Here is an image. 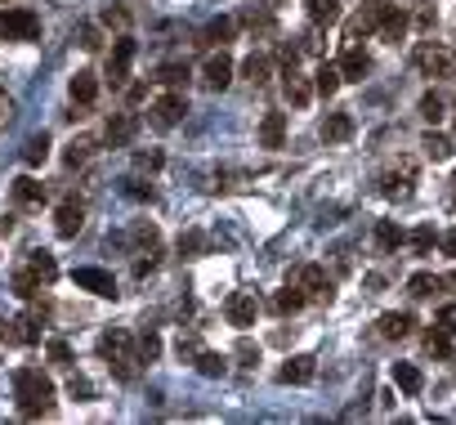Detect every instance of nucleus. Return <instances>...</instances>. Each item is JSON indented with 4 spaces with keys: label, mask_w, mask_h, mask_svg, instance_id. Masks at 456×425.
<instances>
[{
    "label": "nucleus",
    "mask_w": 456,
    "mask_h": 425,
    "mask_svg": "<svg viewBox=\"0 0 456 425\" xmlns=\"http://www.w3.org/2000/svg\"><path fill=\"white\" fill-rule=\"evenodd\" d=\"M134 161H139L143 170H157V166H161V152H139Z\"/></svg>",
    "instance_id": "obj_42"
},
{
    "label": "nucleus",
    "mask_w": 456,
    "mask_h": 425,
    "mask_svg": "<svg viewBox=\"0 0 456 425\" xmlns=\"http://www.w3.org/2000/svg\"><path fill=\"white\" fill-rule=\"evenodd\" d=\"M130 135H134V117H117V121H108V143H130Z\"/></svg>",
    "instance_id": "obj_29"
},
{
    "label": "nucleus",
    "mask_w": 456,
    "mask_h": 425,
    "mask_svg": "<svg viewBox=\"0 0 456 425\" xmlns=\"http://www.w3.org/2000/svg\"><path fill=\"white\" fill-rule=\"evenodd\" d=\"M238 358H247V367H256V363H251V358H256V349H251V345H247V340H242V345H238Z\"/></svg>",
    "instance_id": "obj_46"
},
{
    "label": "nucleus",
    "mask_w": 456,
    "mask_h": 425,
    "mask_svg": "<svg viewBox=\"0 0 456 425\" xmlns=\"http://www.w3.org/2000/svg\"><path fill=\"white\" fill-rule=\"evenodd\" d=\"M10 121H14V99L0 90V126H10Z\"/></svg>",
    "instance_id": "obj_40"
},
{
    "label": "nucleus",
    "mask_w": 456,
    "mask_h": 425,
    "mask_svg": "<svg viewBox=\"0 0 456 425\" xmlns=\"http://www.w3.org/2000/svg\"><path fill=\"white\" fill-rule=\"evenodd\" d=\"M287 287H296L305 300H331V278L318 265H296L291 278H287Z\"/></svg>",
    "instance_id": "obj_5"
},
{
    "label": "nucleus",
    "mask_w": 456,
    "mask_h": 425,
    "mask_svg": "<svg viewBox=\"0 0 456 425\" xmlns=\"http://www.w3.org/2000/svg\"><path fill=\"white\" fill-rule=\"evenodd\" d=\"M452 282H456V278H452Z\"/></svg>",
    "instance_id": "obj_50"
},
{
    "label": "nucleus",
    "mask_w": 456,
    "mask_h": 425,
    "mask_svg": "<svg viewBox=\"0 0 456 425\" xmlns=\"http://www.w3.org/2000/svg\"><path fill=\"white\" fill-rule=\"evenodd\" d=\"M81 225H86V201H72V197H68V201L59 206V225H54V229H59V238H77Z\"/></svg>",
    "instance_id": "obj_12"
},
{
    "label": "nucleus",
    "mask_w": 456,
    "mask_h": 425,
    "mask_svg": "<svg viewBox=\"0 0 456 425\" xmlns=\"http://www.w3.org/2000/svg\"><path fill=\"white\" fill-rule=\"evenodd\" d=\"M50 358H54V363H68L72 354H68V345H59V340H54V345H50Z\"/></svg>",
    "instance_id": "obj_44"
},
{
    "label": "nucleus",
    "mask_w": 456,
    "mask_h": 425,
    "mask_svg": "<svg viewBox=\"0 0 456 425\" xmlns=\"http://www.w3.org/2000/svg\"><path fill=\"white\" fill-rule=\"evenodd\" d=\"M411 63H416V72L429 77V81H447V77H456V50L434 45V41H420L416 54H411Z\"/></svg>",
    "instance_id": "obj_4"
},
{
    "label": "nucleus",
    "mask_w": 456,
    "mask_h": 425,
    "mask_svg": "<svg viewBox=\"0 0 456 425\" xmlns=\"http://www.w3.org/2000/svg\"><path fill=\"white\" fill-rule=\"evenodd\" d=\"M411 184H416V161H411V157H403L394 170L380 175V192H385V197H407Z\"/></svg>",
    "instance_id": "obj_8"
},
{
    "label": "nucleus",
    "mask_w": 456,
    "mask_h": 425,
    "mask_svg": "<svg viewBox=\"0 0 456 425\" xmlns=\"http://www.w3.org/2000/svg\"><path fill=\"white\" fill-rule=\"evenodd\" d=\"M72 278H77V287H86V291H94V296H103V300L117 296V282H112V274H103V269H77Z\"/></svg>",
    "instance_id": "obj_14"
},
{
    "label": "nucleus",
    "mask_w": 456,
    "mask_h": 425,
    "mask_svg": "<svg viewBox=\"0 0 456 425\" xmlns=\"http://www.w3.org/2000/svg\"><path fill=\"white\" fill-rule=\"evenodd\" d=\"M72 394H81V398H94V385H90V380H81V376H72Z\"/></svg>",
    "instance_id": "obj_43"
},
{
    "label": "nucleus",
    "mask_w": 456,
    "mask_h": 425,
    "mask_svg": "<svg viewBox=\"0 0 456 425\" xmlns=\"http://www.w3.org/2000/svg\"><path fill=\"white\" fill-rule=\"evenodd\" d=\"M407 32V14L403 10H394V5H385V19H380V41H398Z\"/></svg>",
    "instance_id": "obj_23"
},
{
    "label": "nucleus",
    "mask_w": 456,
    "mask_h": 425,
    "mask_svg": "<svg viewBox=\"0 0 456 425\" xmlns=\"http://www.w3.org/2000/svg\"><path fill=\"white\" fill-rule=\"evenodd\" d=\"M228 81H233V59L219 50V54H210V59L201 63V86H206V90H224Z\"/></svg>",
    "instance_id": "obj_11"
},
{
    "label": "nucleus",
    "mask_w": 456,
    "mask_h": 425,
    "mask_svg": "<svg viewBox=\"0 0 456 425\" xmlns=\"http://www.w3.org/2000/svg\"><path fill=\"white\" fill-rule=\"evenodd\" d=\"M130 59H134V41L121 37L117 50H112V59H108V77H112V86H121V81L130 77Z\"/></svg>",
    "instance_id": "obj_15"
},
{
    "label": "nucleus",
    "mask_w": 456,
    "mask_h": 425,
    "mask_svg": "<svg viewBox=\"0 0 456 425\" xmlns=\"http://www.w3.org/2000/svg\"><path fill=\"white\" fill-rule=\"evenodd\" d=\"M376 242L389 251V247H398V242H403V233H398L394 225H380V229H376Z\"/></svg>",
    "instance_id": "obj_38"
},
{
    "label": "nucleus",
    "mask_w": 456,
    "mask_h": 425,
    "mask_svg": "<svg viewBox=\"0 0 456 425\" xmlns=\"http://www.w3.org/2000/svg\"><path fill=\"white\" fill-rule=\"evenodd\" d=\"M179 77H188V68H175V63H166V68L157 72V81H179Z\"/></svg>",
    "instance_id": "obj_41"
},
{
    "label": "nucleus",
    "mask_w": 456,
    "mask_h": 425,
    "mask_svg": "<svg viewBox=\"0 0 456 425\" xmlns=\"http://www.w3.org/2000/svg\"><path fill=\"white\" fill-rule=\"evenodd\" d=\"M452 206H456V175H452Z\"/></svg>",
    "instance_id": "obj_48"
},
{
    "label": "nucleus",
    "mask_w": 456,
    "mask_h": 425,
    "mask_svg": "<svg viewBox=\"0 0 456 425\" xmlns=\"http://www.w3.org/2000/svg\"><path fill=\"white\" fill-rule=\"evenodd\" d=\"M443 251H447V256H456V233H447V238H443Z\"/></svg>",
    "instance_id": "obj_47"
},
{
    "label": "nucleus",
    "mask_w": 456,
    "mask_h": 425,
    "mask_svg": "<svg viewBox=\"0 0 456 425\" xmlns=\"http://www.w3.org/2000/svg\"><path fill=\"white\" fill-rule=\"evenodd\" d=\"M282 135H287V117L282 112H269L265 126H260V143L265 148H282Z\"/></svg>",
    "instance_id": "obj_22"
},
{
    "label": "nucleus",
    "mask_w": 456,
    "mask_h": 425,
    "mask_svg": "<svg viewBox=\"0 0 456 425\" xmlns=\"http://www.w3.org/2000/svg\"><path fill=\"white\" fill-rule=\"evenodd\" d=\"M5 336H10V327H5V323H0V340H5Z\"/></svg>",
    "instance_id": "obj_49"
},
{
    "label": "nucleus",
    "mask_w": 456,
    "mask_h": 425,
    "mask_svg": "<svg viewBox=\"0 0 456 425\" xmlns=\"http://www.w3.org/2000/svg\"><path fill=\"white\" fill-rule=\"evenodd\" d=\"M411 314H385L380 323H376V331H380V340H403V336H411Z\"/></svg>",
    "instance_id": "obj_18"
},
{
    "label": "nucleus",
    "mask_w": 456,
    "mask_h": 425,
    "mask_svg": "<svg viewBox=\"0 0 456 425\" xmlns=\"http://www.w3.org/2000/svg\"><path fill=\"white\" fill-rule=\"evenodd\" d=\"M197 372H201V376H224L228 363H224L219 354H197Z\"/></svg>",
    "instance_id": "obj_33"
},
{
    "label": "nucleus",
    "mask_w": 456,
    "mask_h": 425,
    "mask_svg": "<svg viewBox=\"0 0 456 425\" xmlns=\"http://www.w3.org/2000/svg\"><path fill=\"white\" fill-rule=\"evenodd\" d=\"M434 327H438V331H447V336H456V305H447V309H438V318H434Z\"/></svg>",
    "instance_id": "obj_36"
},
{
    "label": "nucleus",
    "mask_w": 456,
    "mask_h": 425,
    "mask_svg": "<svg viewBox=\"0 0 456 425\" xmlns=\"http://www.w3.org/2000/svg\"><path fill=\"white\" fill-rule=\"evenodd\" d=\"M228 37H233V19H219L206 28V41H228Z\"/></svg>",
    "instance_id": "obj_37"
},
{
    "label": "nucleus",
    "mask_w": 456,
    "mask_h": 425,
    "mask_svg": "<svg viewBox=\"0 0 456 425\" xmlns=\"http://www.w3.org/2000/svg\"><path fill=\"white\" fill-rule=\"evenodd\" d=\"M420 117H425V121H443V99H438V94H425V99H420Z\"/></svg>",
    "instance_id": "obj_34"
},
{
    "label": "nucleus",
    "mask_w": 456,
    "mask_h": 425,
    "mask_svg": "<svg viewBox=\"0 0 456 425\" xmlns=\"http://www.w3.org/2000/svg\"><path fill=\"white\" fill-rule=\"evenodd\" d=\"M420 148H425L434 161H447V157H452V139H443V135H434V130L425 135V143H420Z\"/></svg>",
    "instance_id": "obj_30"
},
{
    "label": "nucleus",
    "mask_w": 456,
    "mask_h": 425,
    "mask_svg": "<svg viewBox=\"0 0 456 425\" xmlns=\"http://www.w3.org/2000/svg\"><path fill=\"white\" fill-rule=\"evenodd\" d=\"M349 135H354V117H349V112H331V117L322 121V139H327V143H345Z\"/></svg>",
    "instance_id": "obj_21"
},
{
    "label": "nucleus",
    "mask_w": 456,
    "mask_h": 425,
    "mask_svg": "<svg viewBox=\"0 0 456 425\" xmlns=\"http://www.w3.org/2000/svg\"><path fill=\"white\" fill-rule=\"evenodd\" d=\"M45 157H50V139H45V135H37V139L28 143V152H23V161H28V166H41Z\"/></svg>",
    "instance_id": "obj_32"
},
{
    "label": "nucleus",
    "mask_w": 456,
    "mask_h": 425,
    "mask_svg": "<svg viewBox=\"0 0 456 425\" xmlns=\"http://www.w3.org/2000/svg\"><path fill=\"white\" fill-rule=\"evenodd\" d=\"M242 72H247V81H251V86H265V81H269V59H265V54H251Z\"/></svg>",
    "instance_id": "obj_28"
},
{
    "label": "nucleus",
    "mask_w": 456,
    "mask_h": 425,
    "mask_svg": "<svg viewBox=\"0 0 456 425\" xmlns=\"http://www.w3.org/2000/svg\"><path fill=\"white\" fill-rule=\"evenodd\" d=\"M278 380H287V385H309V380H314V358H309V354L287 358L282 372H278Z\"/></svg>",
    "instance_id": "obj_16"
},
{
    "label": "nucleus",
    "mask_w": 456,
    "mask_h": 425,
    "mask_svg": "<svg viewBox=\"0 0 456 425\" xmlns=\"http://www.w3.org/2000/svg\"><path fill=\"white\" fill-rule=\"evenodd\" d=\"M394 385H398L403 394H420L425 380H420V372H416L411 363H398V367H394Z\"/></svg>",
    "instance_id": "obj_26"
},
{
    "label": "nucleus",
    "mask_w": 456,
    "mask_h": 425,
    "mask_svg": "<svg viewBox=\"0 0 456 425\" xmlns=\"http://www.w3.org/2000/svg\"><path fill=\"white\" fill-rule=\"evenodd\" d=\"M340 72H345V81H362V77L371 72V59H367V50L349 45V50L340 54Z\"/></svg>",
    "instance_id": "obj_17"
},
{
    "label": "nucleus",
    "mask_w": 456,
    "mask_h": 425,
    "mask_svg": "<svg viewBox=\"0 0 456 425\" xmlns=\"http://www.w3.org/2000/svg\"><path fill=\"white\" fill-rule=\"evenodd\" d=\"M183 112H188V99H183L179 90H170V94L152 99V108H148V126H152V130H175V126L183 121Z\"/></svg>",
    "instance_id": "obj_7"
},
{
    "label": "nucleus",
    "mask_w": 456,
    "mask_h": 425,
    "mask_svg": "<svg viewBox=\"0 0 456 425\" xmlns=\"http://www.w3.org/2000/svg\"><path fill=\"white\" fill-rule=\"evenodd\" d=\"M340 81H345L340 63H322V68H318V81H314V86H318V94H322V99H331V94L340 90Z\"/></svg>",
    "instance_id": "obj_24"
},
{
    "label": "nucleus",
    "mask_w": 456,
    "mask_h": 425,
    "mask_svg": "<svg viewBox=\"0 0 456 425\" xmlns=\"http://www.w3.org/2000/svg\"><path fill=\"white\" fill-rule=\"evenodd\" d=\"M380 19H385V5H380V0H371L367 10H358V14L349 19V28H345V41H362V37L380 32Z\"/></svg>",
    "instance_id": "obj_9"
},
{
    "label": "nucleus",
    "mask_w": 456,
    "mask_h": 425,
    "mask_svg": "<svg viewBox=\"0 0 456 425\" xmlns=\"http://www.w3.org/2000/svg\"><path fill=\"white\" fill-rule=\"evenodd\" d=\"M305 305H309V300H305L296 287H287V291L273 296V314H296V309H305Z\"/></svg>",
    "instance_id": "obj_27"
},
{
    "label": "nucleus",
    "mask_w": 456,
    "mask_h": 425,
    "mask_svg": "<svg viewBox=\"0 0 456 425\" xmlns=\"http://www.w3.org/2000/svg\"><path fill=\"white\" fill-rule=\"evenodd\" d=\"M305 10H309L314 28H331L340 19V0H305Z\"/></svg>",
    "instance_id": "obj_19"
},
{
    "label": "nucleus",
    "mask_w": 456,
    "mask_h": 425,
    "mask_svg": "<svg viewBox=\"0 0 456 425\" xmlns=\"http://www.w3.org/2000/svg\"><path fill=\"white\" fill-rule=\"evenodd\" d=\"M14 201H19V206H41V201H45V188H41L32 175H23V179L14 184Z\"/></svg>",
    "instance_id": "obj_25"
},
{
    "label": "nucleus",
    "mask_w": 456,
    "mask_h": 425,
    "mask_svg": "<svg viewBox=\"0 0 456 425\" xmlns=\"http://www.w3.org/2000/svg\"><path fill=\"white\" fill-rule=\"evenodd\" d=\"M407 291H411V296H434V291H443V278H429V274H416V278L407 282Z\"/></svg>",
    "instance_id": "obj_31"
},
{
    "label": "nucleus",
    "mask_w": 456,
    "mask_h": 425,
    "mask_svg": "<svg viewBox=\"0 0 456 425\" xmlns=\"http://www.w3.org/2000/svg\"><path fill=\"white\" fill-rule=\"evenodd\" d=\"M90 139H72V148H68V166H81V161H90Z\"/></svg>",
    "instance_id": "obj_35"
},
{
    "label": "nucleus",
    "mask_w": 456,
    "mask_h": 425,
    "mask_svg": "<svg viewBox=\"0 0 456 425\" xmlns=\"http://www.w3.org/2000/svg\"><path fill=\"white\" fill-rule=\"evenodd\" d=\"M41 19L32 10H0V41H37Z\"/></svg>",
    "instance_id": "obj_6"
},
{
    "label": "nucleus",
    "mask_w": 456,
    "mask_h": 425,
    "mask_svg": "<svg viewBox=\"0 0 456 425\" xmlns=\"http://www.w3.org/2000/svg\"><path fill=\"white\" fill-rule=\"evenodd\" d=\"M411 242H416V251H425V247H429V242H434V233H429V229H420V233H416V238H411Z\"/></svg>",
    "instance_id": "obj_45"
},
{
    "label": "nucleus",
    "mask_w": 456,
    "mask_h": 425,
    "mask_svg": "<svg viewBox=\"0 0 456 425\" xmlns=\"http://www.w3.org/2000/svg\"><path fill=\"white\" fill-rule=\"evenodd\" d=\"M224 314H228V323H233V327H256L260 300L251 291H233V296H228V305H224Z\"/></svg>",
    "instance_id": "obj_10"
},
{
    "label": "nucleus",
    "mask_w": 456,
    "mask_h": 425,
    "mask_svg": "<svg viewBox=\"0 0 456 425\" xmlns=\"http://www.w3.org/2000/svg\"><path fill=\"white\" fill-rule=\"evenodd\" d=\"M54 278H59L54 256H50V251H28V256L19 260V269H14V291H19L23 300H37L41 291H50Z\"/></svg>",
    "instance_id": "obj_3"
},
{
    "label": "nucleus",
    "mask_w": 456,
    "mask_h": 425,
    "mask_svg": "<svg viewBox=\"0 0 456 425\" xmlns=\"http://www.w3.org/2000/svg\"><path fill=\"white\" fill-rule=\"evenodd\" d=\"M99 99V81H94V72H77L72 77V103L77 108H90Z\"/></svg>",
    "instance_id": "obj_20"
},
{
    "label": "nucleus",
    "mask_w": 456,
    "mask_h": 425,
    "mask_svg": "<svg viewBox=\"0 0 456 425\" xmlns=\"http://www.w3.org/2000/svg\"><path fill=\"white\" fill-rule=\"evenodd\" d=\"M282 90H287V99H291L296 108H305V103L314 99V86H309V77H305V72H300L296 63H291V68L282 72Z\"/></svg>",
    "instance_id": "obj_13"
},
{
    "label": "nucleus",
    "mask_w": 456,
    "mask_h": 425,
    "mask_svg": "<svg viewBox=\"0 0 456 425\" xmlns=\"http://www.w3.org/2000/svg\"><path fill=\"white\" fill-rule=\"evenodd\" d=\"M139 349H143V358H148V363H152V358H157V354H161V340H157V336H152V331H143V336H139Z\"/></svg>",
    "instance_id": "obj_39"
},
{
    "label": "nucleus",
    "mask_w": 456,
    "mask_h": 425,
    "mask_svg": "<svg viewBox=\"0 0 456 425\" xmlns=\"http://www.w3.org/2000/svg\"><path fill=\"white\" fill-rule=\"evenodd\" d=\"M99 354H103V363L112 367V376L117 380H126V385H134L139 376H143V349H139V336H130V331H103L99 336Z\"/></svg>",
    "instance_id": "obj_1"
},
{
    "label": "nucleus",
    "mask_w": 456,
    "mask_h": 425,
    "mask_svg": "<svg viewBox=\"0 0 456 425\" xmlns=\"http://www.w3.org/2000/svg\"><path fill=\"white\" fill-rule=\"evenodd\" d=\"M14 398H19L23 416H45L54 407V380L41 367H23V372H14Z\"/></svg>",
    "instance_id": "obj_2"
}]
</instances>
